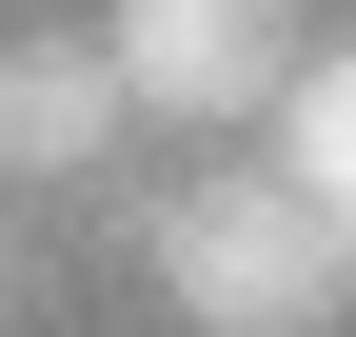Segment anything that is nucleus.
Returning <instances> with one entry per match:
<instances>
[{"label":"nucleus","mask_w":356,"mask_h":337,"mask_svg":"<svg viewBox=\"0 0 356 337\" xmlns=\"http://www.w3.org/2000/svg\"><path fill=\"white\" fill-rule=\"evenodd\" d=\"M139 278L198 337H337L356 318V238L297 179H178V198H139Z\"/></svg>","instance_id":"nucleus-1"},{"label":"nucleus","mask_w":356,"mask_h":337,"mask_svg":"<svg viewBox=\"0 0 356 337\" xmlns=\"http://www.w3.org/2000/svg\"><path fill=\"white\" fill-rule=\"evenodd\" d=\"M277 179L356 238V40H297V79H277Z\"/></svg>","instance_id":"nucleus-4"},{"label":"nucleus","mask_w":356,"mask_h":337,"mask_svg":"<svg viewBox=\"0 0 356 337\" xmlns=\"http://www.w3.org/2000/svg\"><path fill=\"white\" fill-rule=\"evenodd\" d=\"M119 60H99V20H20L0 40V179L20 198H60V179H119Z\"/></svg>","instance_id":"nucleus-3"},{"label":"nucleus","mask_w":356,"mask_h":337,"mask_svg":"<svg viewBox=\"0 0 356 337\" xmlns=\"http://www.w3.org/2000/svg\"><path fill=\"white\" fill-rule=\"evenodd\" d=\"M297 40H317L297 0H119L99 60H119V100H139V119H277Z\"/></svg>","instance_id":"nucleus-2"}]
</instances>
